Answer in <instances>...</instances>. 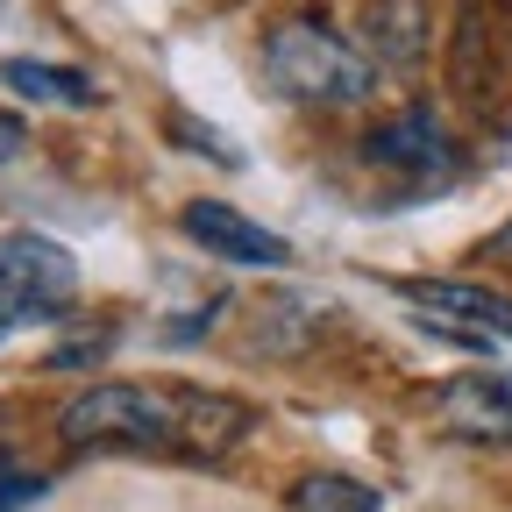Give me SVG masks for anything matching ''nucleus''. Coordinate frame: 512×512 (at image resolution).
<instances>
[{
	"label": "nucleus",
	"mask_w": 512,
	"mask_h": 512,
	"mask_svg": "<svg viewBox=\"0 0 512 512\" xmlns=\"http://www.w3.org/2000/svg\"><path fill=\"white\" fill-rule=\"evenodd\" d=\"M171 136H178V150H200V157H214V164H235V150L221 143V128H200V121L171 114Z\"/></svg>",
	"instance_id": "14"
},
{
	"label": "nucleus",
	"mask_w": 512,
	"mask_h": 512,
	"mask_svg": "<svg viewBox=\"0 0 512 512\" xmlns=\"http://www.w3.org/2000/svg\"><path fill=\"white\" fill-rule=\"evenodd\" d=\"M22 143H29V128H22L15 114H0V164H15V157H22Z\"/></svg>",
	"instance_id": "15"
},
{
	"label": "nucleus",
	"mask_w": 512,
	"mask_h": 512,
	"mask_svg": "<svg viewBox=\"0 0 512 512\" xmlns=\"http://www.w3.org/2000/svg\"><path fill=\"white\" fill-rule=\"evenodd\" d=\"M178 228H185L192 242H207V256H228V264H264V271L292 264V242H285L278 228H264V221L235 214L228 200H192V207L178 214Z\"/></svg>",
	"instance_id": "4"
},
{
	"label": "nucleus",
	"mask_w": 512,
	"mask_h": 512,
	"mask_svg": "<svg viewBox=\"0 0 512 512\" xmlns=\"http://www.w3.org/2000/svg\"><path fill=\"white\" fill-rule=\"evenodd\" d=\"M178 406H185V456H228V448L256 427V413L228 392H192V384H178Z\"/></svg>",
	"instance_id": "8"
},
{
	"label": "nucleus",
	"mask_w": 512,
	"mask_h": 512,
	"mask_svg": "<svg viewBox=\"0 0 512 512\" xmlns=\"http://www.w3.org/2000/svg\"><path fill=\"white\" fill-rule=\"evenodd\" d=\"M363 157L377 171H406V178H434V171H456V150H448L441 136V121L427 107H406L392 121H377L370 136H363Z\"/></svg>",
	"instance_id": "6"
},
{
	"label": "nucleus",
	"mask_w": 512,
	"mask_h": 512,
	"mask_svg": "<svg viewBox=\"0 0 512 512\" xmlns=\"http://www.w3.org/2000/svg\"><path fill=\"white\" fill-rule=\"evenodd\" d=\"M434 406H441V427L463 441H512V384L505 377H484V370L448 377Z\"/></svg>",
	"instance_id": "7"
},
{
	"label": "nucleus",
	"mask_w": 512,
	"mask_h": 512,
	"mask_svg": "<svg viewBox=\"0 0 512 512\" xmlns=\"http://www.w3.org/2000/svg\"><path fill=\"white\" fill-rule=\"evenodd\" d=\"M363 36H370V57L406 72V64L427 57V0H370L363 8Z\"/></svg>",
	"instance_id": "9"
},
{
	"label": "nucleus",
	"mask_w": 512,
	"mask_h": 512,
	"mask_svg": "<svg viewBox=\"0 0 512 512\" xmlns=\"http://www.w3.org/2000/svg\"><path fill=\"white\" fill-rule=\"evenodd\" d=\"M0 285L22 299L29 320H64V306L79 299V264L72 249L50 235H0Z\"/></svg>",
	"instance_id": "3"
},
{
	"label": "nucleus",
	"mask_w": 512,
	"mask_h": 512,
	"mask_svg": "<svg viewBox=\"0 0 512 512\" xmlns=\"http://www.w3.org/2000/svg\"><path fill=\"white\" fill-rule=\"evenodd\" d=\"M292 512H384L377 484H356L342 470H306L292 484Z\"/></svg>",
	"instance_id": "11"
},
{
	"label": "nucleus",
	"mask_w": 512,
	"mask_h": 512,
	"mask_svg": "<svg viewBox=\"0 0 512 512\" xmlns=\"http://www.w3.org/2000/svg\"><path fill=\"white\" fill-rule=\"evenodd\" d=\"M399 299L420 306L427 320H441V328L512 342V299L505 292H484V285H463V278H399Z\"/></svg>",
	"instance_id": "5"
},
{
	"label": "nucleus",
	"mask_w": 512,
	"mask_h": 512,
	"mask_svg": "<svg viewBox=\"0 0 512 512\" xmlns=\"http://www.w3.org/2000/svg\"><path fill=\"white\" fill-rule=\"evenodd\" d=\"M264 72L285 100H313V107H356L377 86V64L342 43L328 22H278L264 36Z\"/></svg>",
	"instance_id": "2"
},
{
	"label": "nucleus",
	"mask_w": 512,
	"mask_h": 512,
	"mask_svg": "<svg viewBox=\"0 0 512 512\" xmlns=\"http://www.w3.org/2000/svg\"><path fill=\"white\" fill-rule=\"evenodd\" d=\"M114 349V328H79L72 342H57L50 349V370H79V363H100Z\"/></svg>",
	"instance_id": "13"
},
{
	"label": "nucleus",
	"mask_w": 512,
	"mask_h": 512,
	"mask_svg": "<svg viewBox=\"0 0 512 512\" xmlns=\"http://www.w3.org/2000/svg\"><path fill=\"white\" fill-rule=\"evenodd\" d=\"M320 313H328V306H306V299H278V306H264V320H256V342H249V349L292 356V349L320 328Z\"/></svg>",
	"instance_id": "12"
},
{
	"label": "nucleus",
	"mask_w": 512,
	"mask_h": 512,
	"mask_svg": "<svg viewBox=\"0 0 512 512\" xmlns=\"http://www.w3.org/2000/svg\"><path fill=\"white\" fill-rule=\"evenodd\" d=\"M64 448H114V456H185V406L178 384H86L57 413Z\"/></svg>",
	"instance_id": "1"
},
{
	"label": "nucleus",
	"mask_w": 512,
	"mask_h": 512,
	"mask_svg": "<svg viewBox=\"0 0 512 512\" xmlns=\"http://www.w3.org/2000/svg\"><path fill=\"white\" fill-rule=\"evenodd\" d=\"M15 328H29V313H22V299H15L8 285H0V342H8Z\"/></svg>",
	"instance_id": "16"
},
{
	"label": "nucleus",
	"mask_w": 512,
	"mask_h": 512,
	"mask_svg": "<svg viewBox=\"0 0 512 512\" xmlns=\"http://www.w3.org/2000/svg\"><path fill=\"white\" fill-rule=\"evenodd\" d=\"M0 86H15L36 107H72V114L100 100V86L86 72H72V64H36V57H0Z\"/></svg>",
	"instance_id": "10"
}]
</instances>
